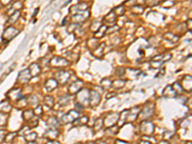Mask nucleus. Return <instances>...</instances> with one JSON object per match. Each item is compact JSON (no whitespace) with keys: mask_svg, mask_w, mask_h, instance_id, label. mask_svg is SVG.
Instances as JSON below:
<instances>
[{"mask_svg":"<svg viewBox=\"0 0 192 144\" xmlns=\"http://www.w3.org/2000/svg\"><path fill=\"white\" fill-rule=\"evenodd\" d=\"M77 98L79 100V104L82 106H89V91L86 88H82L78 92Z\"/></svg>","mask_w":192,"mask_h":144,"instance_id":"nucleus-2","label":"nucleus"},{"mask_svg":"<svg viewBox=\"0 0 192 144\" xmlns=\"http://www.w3.org/2000/svg\"><path fill=\"white\" fill-rule=\"evenodd\" d=\"M163 95L165 97H169V98H172V97H175L177 95L176 91H174L173 86H167L166 88H164L163 91Z\"/></svg>","mask_w":192,"mask_h":144,"instance_id":"nucleus-17","label":"nucleus"},{"mask_svg":"<svg viewBox=\"0 0 192 144\" xmlns=\"http://www.w3.org/2000/svg\"><path fill=\"white\" fill-rule=\"evenodd\" d=\"M58 86V82L55 79H49L45 83V88L47 91H53Z\"/></svg>","mask_w":192,"mask_h":144,"instance_id":"nucleus-16","label":"nucleus"},{"mask_svg":"<svg viewBox=\"0 0 192 144\" xmlns=\"http://www.w3.org/2000/svg\"><path fill=\"white\" fill-rule=\"evenodd\" d=\"M8 98L12 101H19L21 97H22V91H21L20 88H13L8 92Z\"/></svg>","mask_w":192,"mask_h":144,"instance_id":"nucleus-10","label":"nucleus"},{"mask_svg":"<svg viewBox=\"0 0 192 144\" xmlns=\"http://www.w3.org/2000/svg\"><path fill=\"white\" fill-rule=\"evenodd\" d=\"M34 114L35 115H38V116L41 115L42 114V107L39 105L37 108H36V110H34Z\"/></svg>","mask_w":192,"mask_h":144,"instance_id":"nucleus-38","label":"nucleus"},{"mask_svg":"<svg viewBox=\"0 0 192 144\" xmlns=\"http://www.w3.org/2000/svg\"><path fill=\"white\" fill-rule=\"evenodd\" d=\"M119 117H120V113H111L104 119V124L106 125L107 127L113 126L116 124V122L119 120Z\"/></svg>","mask_w":192,"mask_h":144,"instance_id":"nucleus-7","label":"nucleus"},{"mask_svg":"<svg viewBox=\"0 0 192 144\" xmlns=\"http://www.w3.org/2000/svg\"><path fill=\"white\" fill-rule=\"evenodd\" d=\"M19 16H20L19 12H16L14 14H12V16H10L9 23H14V22H16V21L17 20V19L19 17Z\"/></svg>","mask_w":192,"mask_h":144,"instance_id":"nucleus-29","label":"nucleus"},{"mask_svg":"<svg viewBox=\"0 0 192 144\" xmlns=\"http://www.w3.org/2000/svg\"><path fill=\"white\" fill-rule=\"evenodd\" d=\"M70 77V73L66 71H59L56 74V81L58 82V84H61L64 85L66 83H67V81L69 80Z\"/></svg>","mask_w":192,"mask_h":144,"instance_id":"nucleus-8","label":"nucleus"},{"mask_svg":"<svg viewBox=\"0 0 192 144\" xmlns=\"http://www.w3.org/2000/svg\"><path fill=\"white\" fill-rule=\"evenodd\" d=\"M82 86H83V82L82 81L74 82L73 84L69 86V93H70V94H73V95L76 94V93H78L83 88Z\"/></svg>","mask_w":192,"mask_h":144,"instance_id":"nucleus-13","label":"nucleus"},{"mask_svg":"<svg viewBox=\"0 0 192 144\" xmlns=\"http://www.w3.org/2000/svg\"><path fill=\"white\" fill-rule=\"evenodd\" d=\"M7 123V115L3 113H0V127L6 125Z\"/></svg>","mask_w":192,"mask_h":144,"instance_id":"nucleus-34","label":"nucleus"},{"mask_svg":"<svg viewBox=\"0 0 192 144\" xmlns=\"http://www.w3.org/2000/svg\"><path fill=\"white\" fill-rule=\"evenodd\" d=\"M59 136V132L57 131V129H50L48 131L45 132L44 134V138H48L49 140H56V138H58Z\"/></svg>","mask_w":192,"mask_h":144,"instance_id":"nucleus-14","label":"nucleus"},{"mask_svg":"<svg viewBox=\"0 0 192 144\" xmlns=\"http://www.w3.org/2000/svg\"><path fill=\"white\" fill-rule=\"evenodd\" d=\"M108 133H111L113 135H116L117 132H118V126L117 125H113V126H111L108 127V129L107 130Z\"/></svg>","mask_w":192,"mask_h":144,"instance_id":"nucleus-35","label":"nucleus"},{"mask_svg":"<svg viewBox=\"0 0 192 144\" xmlns=\"http://www.w3.org/2000/svg\"><path fill=\"white\" fill-rule=\"evenodd\" d=\"M111 85H113V82H111V80H110V79H104L102 81V86L105 88H111Z\"/></svg>","mask_w":192,"mask_h":144,"instance_id":"nucleus-31","label":"nucleus"},{"mask_svg":"<svg viewBox=\"0 0 192 144\" xmlns=\"http://www.w3.org/2000/svg\"><path fill=\"white\" fill-rule=\"evenodd\" d=\"M27 102H28V101H27L26 98H25V97H21V98L19 101H17V103H19V107L20 108V109H21V108H25V107H26L27 104H28Z\"/></svg>","mask_w":192,"mask_h":144,"instance_id":"nucleus-32","label":"nucleus"},{"mask_svg":"<svg viewBox=\"0 0 192 144\" xmlns=\"http://www.w3.org/2000/svg\"><path fill=\"white\" fill-rule=\"evenodd\" d=\"M101 101V96L96 91H89V105L92 107L97 106Z\"/></svg>","mask_w":192,"mask_h":144,"instance_id":"nucleus-9","label":"nucleus"},{"mask_svg":"<svg viewBox=\"0 0 192 144\" xmlns=\"http://www.w3.org/2000/svg\"><path fill=\"white\" fill-rule=\"evenodd\" d=\"M173 88H174V91H176L177 94H179V93H182L183 92V88H182V86H181V84H179V83H175L173 86Z\"/></svg>","mask_w":192,"mask_h":144,"instance_id":"nucleus-30","label":"nucleus"},{"mask_svg":"<svg viewBox=\"0 0 192 144\" xmlns=\"http://www.w3.org/2000/svg\"><path fill=\"white\" fill-rule=\"evenodd\" d=\"M158 144H169V142H167V141H165V140H163V141L158 142Z\"/></svg>","mask_w":192,"mask_h":144,"instance_id":"nucleus-46","label":"nucleus"},{"mask_svg":"<svg viewBox=\"0 0 192 144\" xmlns=\"http://www.w3.org/2000/svg\"><path fill=\"white\" fill-rule=\"evenodd\" d=\"M30 130H31V128L29 127V126H24V127L19 131V134L22 135H27L28 133H30Z\"/></svg>","mask_w":192,"mask_h":144,"instance_id":"nucleus-37","label":"nucleus"},{"mask_svg":"<svg viewBox=\"0 0 192 144\" xmlns=\"http://www.w3.org/2000/svg\"><path fill=\"white\" fill-rule=\"evenodd\" d=\"M28 144H38V143L35 141H32V142H28Z\"/></svg>","mask_w":192,"mask_h":144,"instance_id":"nucleus-48","label":"nucleus"},{"mask_svg":"<svg viewBox=\"0 0 192 144\" xmlns=\"http://www.w3.org/2000/svg\"><path fill=\"white\" fill-rule=\"evenodd\" d=\"M139 144H152V143H150L149 141H146V140H142V141H140Z\"/></svg>","mask_w":192,"mask_h":144,"instance_id":"nucleus-45","label":"nucleus"},{"mask_svg":"<svg viewBox=\"0 0 192 144\" xmlns=\"http://www.w3.org/2000/svg\"><path fill=\"white\" fill-rule=\"evenodd\" d=\"M44 103L47 107L49 108H53L54 107V98L52 96L50 95H47L44 97Z\"/></svg>","mask_w":192,"mask_h":144,"instance_id":"nucleus-26","label":"nucleus"},{"mask_svg":"<svg viewBox=\"0 0 192 144\" xmlns=\"http://www.w3.org/2000/svg\"><path fill=\"white\" fill-rule=\"evenodd\" d=\"M46 123L50 128H52V129H56L58 126H59V121H58L56 117H49L48 120L46 121Z\"/></svg>","mask_w":192,"mask_h":144,"instance_id":"nucleus-20","label":"nucleus"},{"mask_svg":"<svg viewBox=\"0 0 192 144\" xmlns=\"http://www.w3.org/2000/svg\"><path fill=\"white\" fill-rule=\"evenodd\" d=\"M38 123H39L38 118H36V117L34 116L33 118H31V119L29 120V127H30V128L36 127V126H38Z\"/></svg>","mask_w":192,"mask_h":144,"instance_id":"nucleus-36","label":"nucleus"},{"mask_svg":"<svg viewBox=\"0 0 192 144\" xmlns=\"http://www.w3.org/2000/svg\"><path fill=\"white\" fill-rule=\"evenodd\" d=\"M89 122V118L86 116H83V117H78L73 123L76 126H80V125H86Z\"/></svg>","mask_w":192,"mask_h":144,"instance_id":"nucleus-23","label":"nucleus"},{"mask_svg":"<svg viewBox=\"0 0 192 144\" xmlns=\"http://www.w3.org/2000/svg\"><path fill=\"white\" fill-rule=\"evenodd\" d=\"M29 71H30L32 77H34V76L36 77L41 73V67H39L37 63H33V64H31L30 68H29Z\"/></svg>","mask_w":192,"mask_h":144,"instance_id":"nucleus-18","label":"nucleus"},{"mask_svg":"<svg viewBox=\"0 0 192 144\" xmlns=\"http://www.w3.org/2000/svg\"><path fill=\"white\" fill-rule=\"evenodd\" d=\"M79 117V113L77 110H70L69 113L63 115L61 118V122L63 124H68V123H73V122Z\"/></svg>","mask_w":192,"mask_h":144,"instance_id":"nucleus-1","label":"nucleus"},{"mask_svg":"<svg viewBox=\"0 0 192 144\" xmlns=\"http://www.w3.org/2000/svg\"><path fill=\"white\" fill-rule=\"evenodd\" d=\"M46 144H61V143L59 141H57V140H50Z\"/></svg>","mask_w":192,"mask_h":144,"instance_id":"nucleus-43","label":"nucleus"},{"mask_svg":"<svg viewBox=\"0 0 192 144\" xmlns=\"http://www.w3.org/2000/svg\"><path fill=\"white\" fill-rule=\"evenodd\" d=\"M154 110H155V105H154V104L147 103L139 113H141V115H142L144 120H147L148 118H150L152 115L154 114Z\"/></svg>","mask_w":192,"mask_h":144,"instance_id":"nucleus-4","label":"nucleus"},{"mask_svg":"<svg viewBox=\"0 0 192 144\" xmlns=\"http://www.w3.org/2000/svg\"><path fill=\"white\" fill-rule=\"evenodd\" d=\"M31 73H30V71H29V69H25V70H22L19 73V81L20 83H28L29 81L31 80Z\"/></svg>","mask_w":192,"mask_h":144,"instance_id":"nucleus-12","label":"nucleus"},{"mask_svg":"<svg viewBox=\"0 0 192 144\" xmlns=\"http://www.w3.org/2000/svg\"><path fill=\"white\" fill-rule=\"evenodd\" d=\"M140 113V108L139 107H136L133 108V110H127V113H126V121L127 122H133L135 121L138 114Z\"/></svg>","mask_w":192,"mask_h":144,"instance_id":"nucleus-6","label":"nucleus"},{"mask_svg":"<svg viewBox=\"0 0 192 144\" xmlns=\"http://www.w3.org/2000/svg\"><path fill=\"white\" fill-rule=\"evenodd\" d=\"M115 144H130V143L126 142V141H123V140H120V139H117L116 141H115Z\"/></svg>","mask_w":192,"mask_h":144,"instance_id":"nucleus-41","label":"nucleus"},{"mask_svg":"<svg viewBox=\"0 0 192 144\" xmlns=\"http://www.w3.org/2000/svg\"><path fill=\"white\" fill-rule=\"evenodd\" d=\"M186 80H187V76L183 78V85H181V86H182L183 89H186L187 91H191V86H192L191 77H190L189 79H188V82H187Z\"/></svg>","mask_w":192,"mask_h":144,"instance_id":"nucleus-19","label":"nucleus"},{"mask_svg":"<svg viewBox=\"0 0 192 144\" xmlns=\"http://www.w3.org/2000/svg\"><path fill=\"white\" fill-rule=\"evenodd\" d=\"M89 144H107V143L104 142V141H101V140H99V141H97V142H89Z\"/></svg>","mask_w":192,"mask_h":144,"instance_id":"nucleus-44","label":"nucleus"},{"mask_svg":"<svg viewBox=\"0 0 192 144\" xmlns=\"http://www.w3.org/2000/svg\"><path fill=\"white\" fill-rule=\"evenodd\" d=\"M50 63H51L53 66L63 67V66H67L68 63H67V61L66 59H63V58H60V57H55L51 60Z\"/></svg>","mask_w":192,"mask_h":144,"instance_id":"nucleus-11","label":"nucleus"},{"mask_svg":"<svg viewBox=\"0 0 192 144\" xmlns=\"http://www.w3.org/2000/svg\"><path fill=\"white\" fill-rule=\"evenodd\" d=\"M16 133H10V134H6V136H5V141L6 142H12L13 140L14 139V138L16 136Z\"/></svg>","mask_w":192,"mask_h":144,"instance_id":"nucleus-28","label":"nucleus"},{"mask_svg":"<svg viewBox=\"0 0 192 144\" xmlns=\"http://www.w3.org/2000/svg\"><path fill=\"white\" fill-rule=\"evenodd\" d=\"M113 97V96H115V94L114 93H110V94H108V96H107V98H110V97Z\"/></svg>","mask_w":192,"mask_h":144,"instance_id":"nucleus-47","label":"nucleus"},{"mask_svg":"<svg viewBox=\"0 0 192 144\" xmlns=\"http://www.w3.org/2000/svg\"><path fill=\"white\" fill-rule=\"evenodd\" d=\"M12 110V105L9 103V101H2L0 102V113H8Z\"/></svg>","mask_w":192,"mask_h":144,"instance_id":"nucleus-15","label":"nucleus"},{"mask_svg":"<svg viewBox=\"0 0 192 144\" xmlns=\"http://www.w3.org/2000/svg\"><path fill=\"white\" fill-rule=\"evenodd\" d=\"M22 8V4H21L20 2H16L13 6V9L14 10H19Z\"/></svg>","mask_w":192,"mask_h":144,"instance_id":"nucleus-40","label":"nucleus"},{"mask_svg":"<svg viewBox=\"0 0 192 144\" xmlns=\"http://www.w3.org/2000/svg\"><path fill=\"white\" fill-rule=\"evenodd\" d=\"M124 86H125V81H122V80L114 81L113 82V85H111V86H113L114 88H121Z\"/></svg>","mask_w":192,"mask_h":144,"instance_id":"nucleus-27","label":"nucleus"},{"mask_svg":"<svg viewBox=\"0 0 192 144\" xmlns=\"http://www.w3.org/2000/svg\"><path fill=\"white\" fill-rule=\"evenodd\" d=\"M103 126H104V119L103 118H99V119L96 120L95 124H94V130L96 132H98L103 128Z\"/></svg>","mask_w":192,"mask_h":144,"instance_id":"nucleus-25","label":"nucleus"},{"mask_svg":"<svg viewBox=\"0 0 192 144\" xmlns=\"http://www.w3.org/2000/svg\"><path fill=\"white\" fill-rule=\"evenodd\" d=\"M70 102V96L69 95H64L61 96L60 100H59V103L61 106H67L68 104Z\"/></svg>","mask_w":192,"mask_h":144,"instance_id":"nucleus-24","label":"nucleus"},{"mask_svg":"<svg viewBox=\"0 0 192 144\" xmlns=\"http://www.w3.org/2000/svg\"><path fill=\"white\" fill-rule=\"evenodd\" d=\"M5 136H6V132L4 130H0V143L4 141Z\"/></svg>","mask_w":192,"mask_h":144,"instance_id":"nucleus-39","label":"nucleus"},{"mask_svg":"<svg viewBox=\"0 0 192 144\" xmlns=\"http://www.w3.org/2000/svg\"><path fill=\"white\" fill-rule=\"evenodd\" d=\"M140 130L143 135H152L154 133V124L148 120H144L140 125Z\"/></svg>","mask_w":192,"mask_h":144,"instance_id":"nucleus-3","label":"nucleus"},{"mask_svg":"<svg viewBox=\"0 0 192 144\" xmlns=\"http://www.w3.org/2000/svg\"><path fill=\"white\" fill-rule=\"evenodd\" d=\"M38 138V135L37 133H34V132H30L28 133L27 135H24V138L26 140L27 142H32V141H35L36 139Z\"/></svg>","mask_w":192,"mask_h":144,"instance_id":"nucleus-21","label":"nucleus"},{"mask_svg":"<svg viewBox=\"0 0 192 144\" xmlns=\"http://www.w3.org/2000/svg\"><path fill=\"white\" fill-rule=\"evenodd\" d=\"M22 116L25 120H27L29 121L31 119V118H33L35 116V114H34V110H24L23 111V113H22Z\"/></svg>","mask_w":192,"mask_h":144,"instance_id":"nucleus-22","label":"nucleus"},{"mask_svg":"<svg viewBox=\"0 0 192 144\" xmlns=\"http://www.w3.org/2000/svg\"><path fill=\"white\" fill-rule=\"evenodd\" d=\"M19 34V30H16V28L10 26L5 29L4 33H3V39L6 41H10L11 39H13L16 36Z\"/></svg>","mask_w":192,"mask_h":144,"instance_id":"nucleus-5","label":"nucleus"},{"mask_svg":"<svg viewBox=\"0 0 192 144\" xmlns=\"http://www.w3.org/2000/svg\"><path fill=\"white\" fill-rule=\"evenodd\" d=\"M12 0H0V2L2 3V5H8Z\"/></svg>","mask_w":192,"mask_h":144,"instance_id":"nucleus-42","label":"nucleus"},{"mask_svg":"<svg viewBox=\"0 0 192 144\" xmlns=\"http://www.w3.org/2000/svg\"><path fill=\"white\" fill-rule=\"evenodd\" d=\"M28 102L30 103V105H37V106H39V105H38V103H39V98H38L37 96H35V95L30 96V98H29Z\"/></svg>","mask_w":192,"mask_h":144,"instance_id":"nucleus-33","label":"nucleus"}]
</instances>
